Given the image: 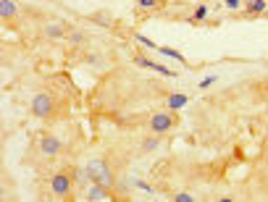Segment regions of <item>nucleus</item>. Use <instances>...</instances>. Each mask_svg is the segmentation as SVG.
<instances>
[{
	"label": "nucleus",
	"mask_w": 268,
	"mask_h": 202,
	"mask_svg": "<svg viewBox=\"0 0 268 202\" xmlns=\"http://www.w3.org/2000/svg\"><path fill=\"white\" fill-rule=\"evenodd\" d=\"M74 173L71 171H66V168H60V171H53L50 178H48V197L53 200H68L71 197V192H74Z\"/></svg>",
	"instance_id": "obj_1"
},
{
	"label": "nucleus",
	"mask_w": 268,
	"mask_h": 202,
	"mask_svg": "<svg viewBox=\"0 0 268 202\" xmlns=\"http://www.w3.org/2000/svg\"><path fill=\"white\" fill-rule=\"evenodd\" d=\"M58 103L56 97L50 95V92H37L32 97V103H29V113L34 115V118H42V121H53L58 115Z\"/></svg>",
	"instance_id": "obj_2"
},
{
	"label": "nucleus",
	"mask_w": 268,
	"mask_h": 202,
	"mask_svg": "<svg viewBox=\"0 0 268 202\" xmlns=\"http://www.w3.org/2000/svg\"><path fill=\"white\" fill-rule=\"evenodd\" d=\"M34 147L40 155H45V158H58V155L66 150L63 139H58L53 131H40V134L34 137Z\"/></svg>",
	"instance_id": "obj_3"
},
{
	"label": "nucleus",
	"mask_w": 268,
	"mask_h": 202,
	"mask_svg": "<svg viewBox=\"0 0 268 202\" xmlns=\"http://www.w3.org/2000/svg\"><path fill=\"white\" fill-rule=\"evenodd\" d=\"M176 123H179V115H176V111H158V113H152L150 115V123H148V129L152 131V134H160L163 137L166 131H171Z\"/></svg>",
	"instance_id": "obj_4"
},
{
	"label": "nucleus",
	"mask_w": 268,
	"mask_h": 202,
	"mask_svg": "<svg viewBox=\"0 0 268 202\" xmlns=\"http://www.w3.org/2000/svg\"><path fill=\"white\" fill-rule=\"evenodd\" d=\"M87 171H89V176H92V181H97V184H103V186H108V189H113L116 173L111 171V166H108L105 160H89V163H87Z\"/></svg>",
	"instance_id": "obj_5"
},
{
	"label": "nucleus",
	"mask_w": 268,
	"mask_h": 202,
	"mask_svg": "<svg viewBox=\"0 0 268 202\" xmlns=\"http://www.w3.org/2000/svg\"><path fill=\"white\" fill-rule=\"evenodd\" d=\"M84 197H87L89 202H97V200H113V192L108 189V186L97 184V181H89L87 186H84Z\"/></svg>",
	"instance_id": "obj_6"
},
{
	"label": "nucleus",
	"mask_w": 268,
	"mask_h": 202,
	"mask_svg": "<svg viewBox=\"0 0 268 202\" xmlns=\"http://www.w3.org/2000/svg\"><path fill=\"white\" fill-rule=\"evenodd\" d=\"M244 13H247V16H263V13L268 11V3L266 0H244Z\"/></svg>",
	"instance_id": "obj_7"
},
{
	"label": "nucleus",
	"mask_w": 268,
	"mask_h": 202,
	"mask_svg": "<svg viewBox=\"0 0 268 202\" xmlns=\"http://www.w3.org/2000/svg\"><path fill=\"white\" fill-rule=\"evenodd\" d=\"M158 147H160V134H152V131H150V134L140 142V152L142 155H150V152H155Z\"/></svg>",
	"instance_id": "obj_8"
},
{
	"label": "nucleus",
	"mask_w": 268,
	"mask_h": 202,
	"mask_svg": "<svg viewBox=\"0 0 268 202\" xmlns=\"http://www.w3.org/2000/svg\"><path fill=\"white\" fill-rule=\"evenodd\" d=\"M0 16H3V21H13L19 16V5L13 0H0Z\"/></svg>",
	"instance_id": "obj_9"
},
{
	"label": "nucleus",
	"mask_w": 268,
	"mask_h": 202,
	"mask_svg": "<svg viewBox=\"0 0 268 202\" xmlns=\"http://www.w3.org/2000/svg\"><path fill=\"white\" fill-rule=\"evenodd\" d=\"M66 32H68V24H45L42 27V34L45 37H53V40H58V37H66Z\"/></svg>",
	"instance_id": "obj_10"
},
{
	"label": "nucleus",
	"mask_w": 268,
	"mask_h": 202,
	"mask_svg": "<svg viewBox=\"0 0 268 202\" xmlns=\"http://www.w3.org/2000/svg\"><path fill=\"white\" fill-rule=\"evenodd\" d=\"M66 42H71V45H84V42H87V34L79 32V29H68V32H66Z\"/></svg>",
	"instance_id": "obj_11"
},
{
	"label": "nucleus",
	"mask_w": 268,
	"mask_h": 202,
	"mask_svg": "<svg viewBox=\"0 0 268 202\" xmlns=\"http://www.w3.org/2000/svg\"><path fill=\"white\" fill-rule=\"evenodd\" d=\"M187 103H189L187 95H171L168 97V108H171V111H179V108H184Z\"/></svg>",
	"instance_id": "obj_12"
},
{
	"label": "nucleus",
	"mask_w": 268,
	"mask_h": 202,
	"mask_svg": "<svg viewBox=\"0 0 268 202\" xmlns=\"http://www.w3.org/2000/svg\"><path fill=\"white\" fill-rule=\"evenodd\" d=\"M205 19H208V5L200 3V5L195 8V13H192V21H205Z\"/></svg>",
	"instance_id": "obj_13"
},
{
	"label": "nucleus",
	"mask_w": 268,
	"mask_h": 202,
	"mask_svg": "<svg viewBox=\"0 0 268 202\" xmlns=\"http://www.w3.org/2000/svg\"><path fill=\"white\" fill-rule=\"evenodd\" d=\"M163 56H168V58H174V60H179V63H187V58L181 56V53H176V50H171V48H158Z\"/></svg>",
	"instance_id": "obj_14"
},
{
	"label": "nucleus",
	"mask_w": 268,
	"mask_h": 202,
	"mask_svg": "<svg viewBox=\"0 0 268 202\" xmlns=\"http://www.w3.org/2000/svg\"><path fill=\"white\" fill-rule=\"evenodd\" d=\"M158 5V0H137V8L140 11H152Z\"/></svg>",
	"instance_id": "obj_15"
},
{
	"label": "nucleus",
	"mask_w": 268,
	"mask_h": 202,
	"mask_svg": "<svg viewBox=\"0 0 268 202\" xmlns=\"http://www.w3.org/2000/svg\"><path fill=\"white\" fill-rule=\"evenodd\" d=\"M174 202H195V194H189V192H176V194H174Z\"/></svg>",
	"instance_id": "obj_16"
},
{
	"label": "nucleus",
	"mask_w": 268,
	"mask_h": 202,
	"mask_svg": "<svg viewBox=\"0 0 268 202\" xmlns=\"http://www.w3.org/2000/svg\"><path fill=\"white\" fill-rule=\"evenodd\" d=\"M244 5V0H224V8H229V11H239Z\"/></svg>",
	"instance_id": "obj_17"
},
{
	"label": "nucleus",
	"mask_w": 268,
	"mask_h": 202,
	"mask_svg": "<svg viewBox=\"0 0 268 202\" xmlns=\"http://www.w3.org/2000/svg\"><path fill=\"white\" fill-rule=\"evenodd\" d=\"M137 42H142L145 48H150V50H158V45L152 42V40H148V37H145V34H137Z\"/></svg>",
	"instance_id": "obj_18"
},
{
	"label": "nucleus",
	"mask_w": 268,
	"mask_h": 202,
	"mask_svg": "<svg viewBox=\"0 0 268 202\" xmlns=\"http://www.w3.org/2000/svg\"><path fill=\"white\" fill-rule=\"evenodd\" d=\"M95 21H103V24H108V21H111V16H108V13H95Z\"/></svg>",
	"instance_id": "obj_19"
},
{
	"label": "nucleus",
	"mask_w": 268,
	"mask_h": 202,
	"mask_svg": "<svg viewBox=\"0 0 268 202\" xmlns=\"http://www.w3.org/2000/svg\"><path fill=\"white\" fill-rule=\"evenodd\" d=\"M213 82H216V76H205V79L200 82V89H205V87H210Z\"/></svg>",
	"instance_id": "obj_20"
}]
</instances>
